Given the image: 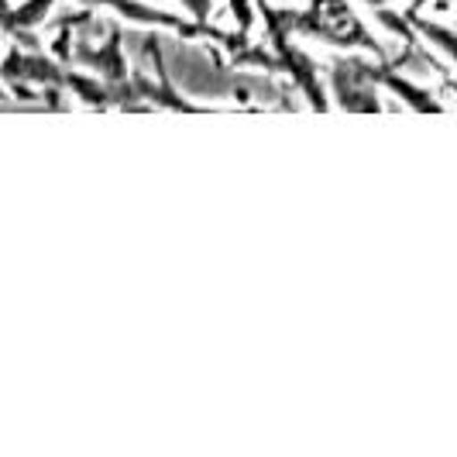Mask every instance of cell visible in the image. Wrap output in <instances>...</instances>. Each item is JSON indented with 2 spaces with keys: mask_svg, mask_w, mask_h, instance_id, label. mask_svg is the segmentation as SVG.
I'll return each instance as SVG.
<instances>
[{
  "mask_svg": "<svg viewBox=\"0 0 457 457\" xmlns=\"http://www.w3.org/2000/svg\"><path fill=\"white\" fill-rule=\"evenodd\" d=\"M59 0H21L18 7H11L7 14H0V28L4 31H35L42 24L52 21Z\"/></svg>",
  "mask_w": 457,
  "mask_h": 457,
  "instance_id": "cell-1",
  "label": "cell"
},
{
  "mask_svg": "<svg viewBox=\"0 0 457 457\" xmlns=\"http://www.w3.org/2000/svg\"><path fill=\"white\" fill-rule=\"evenodd\" d=\"M406 18H410V24L416 28V35H420V38H427V46H434L436 52L451 62V66H457V28L430 21V18H423L420 11H410Z\"/></svg>",
  "mask_w": 457,
  "mask_h": 457,
  "instance_id": "cell-2",
  "label": "cell"
},
{
  "mask_svg": "<svg viewBox=\"0 0 457 457\" xmlns=\"http://www.w3.org/2000/svg\"><path fill=\"white\" fill-rule=\"evenodd\" d=\"M183 4V11H189V18L196 24H206L213 18V7H217V0H179Z\"/></svg>",
  "mask_w": 457,
  "mask_h": 457,
  "instance_id": "cell-3",
  "label": "cell"
},
{
  "mask_svg": "<svg viewBox=\"0 0 457 457\" xmlns=\"http://www.w3.org/2000/svg\"><path fill=\"white\" fill-rule=\"evenodd\" d=\"M454 28H457V14H454Z\"/></svg>",
  "mask_w": 457,
  "mask_h": 457,
  "instance_id": "cell-4",
  "label": "cell"
}]
</instances>
